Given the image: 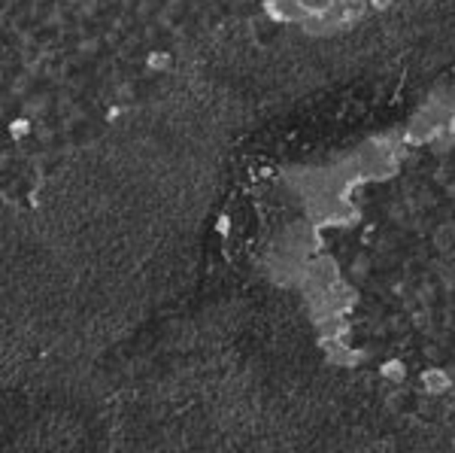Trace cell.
I'll return each mask as SVG.
<instances>
[{
    "label": "cell",
    "instance_id": "3",
    "mask_svg": "<svg viewBox=\"0 0 455 453\" xmlns=\"http://www.w3.org/2000/svg\"><path fill=\"white\" fill-rule=\"evenodd\" d=\"M379 374L386 377V380H394V384H401V380L407 377V365H404V362H398V359H392V362H382Z\"/></svg>",
    "mask_w": 455,
    "mask_h": 453
},
{
    "label": "cell",
    "instance_id": "4",
    "mask_svg": "<svg viewBox=\"0 0 455 453\" xmlns=\"http://www.w3.org/2000/svg\"><path fill=\"white\" fill-rule=\"evenodd\" d=\"M149 67H167V55H149Z\"/></svg>",
    "mask_w": 455,
    "mask_h": 453
},
{
    "label": "cell",
    "instance_id": "2",
    "mask_svg": "<svg viewBox=\"0 0 455 453\" xmlns=\"http://www.w3.org/2000/svg\"><path fill=\"white\" fill-rule=\"evenodd\" d=\"M422 387H425L428 392L449 389V374L443 372V368H428V372H422Z\"/></svg>",
    "mask_w": 455,
    "mask_h": 453
},
{
    "label": "cell",
    "instance_id": "6",
    "mask_svg": "<svg viewBox=\"0 0 455 453\" xmlns=\"http://www.w3.org/2000/svg\"><path fill=\"white\" fill-rule=\"evenodd\" d=\"M367 4L374 6V9H389V6L394 4V0H367Z\"/></svg>",
    "mask_w": 455,
    "mask_h": 453
},
{
    "label": "cell",
    "instance_id": "1",
    "mask_svg": "<svg viewBox=\"0 0 455 453\" xmlns=\"http://www.w3.org/2000/svg\"><path fill=\"white\" fill-rule=\"evenodd\" d=\"M265 9H267V16H270L273 21H285V25H292V21H297V25H301V21L307 19L304 6L297 4V0H270Z\"/></svg>",
    "mask_w": 455,
    "mask_h": 453
},
{
    "label": "cell",
    "instance_id": "5",
    "mask_svg": "<svg viewBox=\"0 0 455 453\" xmlns=\"http://www.w3.org/2000/svg\"><path fill=\"white\" fill-rule=\"evenodd\" d=\"M25 131H28V122H25V119H19V122L13 125V134H16V137H21Z\"/></svg>",
    "mask_w": 455,
    "mask_h": 453
}]
</instances>
